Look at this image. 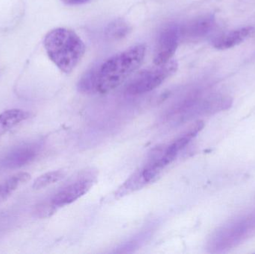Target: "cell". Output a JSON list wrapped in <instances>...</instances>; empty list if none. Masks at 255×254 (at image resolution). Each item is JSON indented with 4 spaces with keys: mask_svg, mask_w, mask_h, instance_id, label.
Returning a JSON list of instances; mask_svg holds the SVG:
<instances>
[{
    "mask_svg": "<svg viewBox=\"0 0 255 254\" xmlns=\"http://www.w3.org/2000/svg\"><path fill=\"white\" fill-rule=\"evenodd\" d=\"M64 176L65 173L62 170L49 171L37 177L33 183L32 188L34 190H40L62 180Z\"/></svg>",
    "mask_w": 255,
    "mask_h": 254,
    "instance_id": "cell-13",
    "label": "cell"
},
{
    "mask_svg": "<svg viewBox=\"0 0 255 254\" xmlns=\"http://www.w3.org/2000/svg\"><path fill=\"white\" fill-rule=\"evenodd\" d=\"M178 67L176 61L170 60L166 64L145 69L139 72L129 82L127 86V92L130 95H134L151 92L175 74Z\"/></svg>",
    "mask_w": 255,
    "mask_h": 254,
    "instance_id": "cell-4",
    "label": "cell"
},
{
    "mask_svg": "<svg viewBox=\"0 0 255 254\" xmlns=\"http://www.w3.org/2000/svg\"><path fill=\"white\" fill-rule=\"evenodd\" d=\"M181 38V27L178 24L169 23L162 28L154 49V65H161L172 60Z\"/></svg>",
    "mask_w": 255,
    "mask_h": 254,
    "instance_id": "cell-5",
    "label": "cell"
},
{
    "mask_svg": "<svg viewBox=\"0 0 255 254\" xmlns=\"http://www.w3.org/2000/svg\"><path fill=\"white\" fill-rule=\"evenodd\" d=\"M43 45L51 61L64 73L73 71L85 55V43L76 32L67 28L49 31Z\"/></svg>",
    "mask_w": 255,
    "mask_h": 254,
    "instance_id": "cell-2",
    "label": "cell"
},
{
    "mask_svg": "<svg viewBox=\"0 0 255 254\" xmlns=\"http://www.w3.org/2000/svg\"><path fill=\"white\" fill-rule=\"evenodd\" d=\"M93 183L94 180L88 177L84 176L77 179L55 194L51 200V203L55 208L72 204L85 195L92 187Z\"/></svg>",
    "mask_w": 255,
    "mask_h": 254,
    "instance_id": "cell-6",
    "label": "cell"
},
{
    "mask_svg": "<svg viewBox=\"0 0 255 254\" xmlns=\"http://www.w3.org/2000/svg\"><path fill=\"white\" fill-rule=\"evenodd\" d=\"M214 18L211 16H202L189 22L184 28H181V37L189 40L201 38L208 34L214 26Z\"/></svg>",
    "mask_w": 255,
    "mask_h": 254,
    "instance_id": "cell-9",
    "label": "cell"
},
{
    "mask_svg": "<svg viewBox=\"0 0 255 254\" xmlns=\"http://www.w3.org/2000/svg\"><path fill=\"white\" fill-rule=\"evenodd\" d=\"M40 150V145L38 143H29L18 146L1 160V166L10 169L20 168L34 161Z\"/></svg>",
    "mask_w": 255,
    "mask_h": 254,
    "instance_id": "cell-7",
    "label": "cell"
},
{
    "mask_svg": "<svg viewBox=\"0 0 255 254\" xmlns=\"http://www.w3.org/2000/svg\"><path fill=\"white\" fill-rule=\"evenodd\" d=\"M255 231V214L234 221L219 228L211 237V252H221L238 246Z\"/></svg>",
    "mask_w": 255,
    "mask_h": 254,
    "instance_id": "cell-3",
    "label": "cell"
},
{
    "mask_svg": "<svg viewBox=\"0 0 255 254\" xmlns=\"http://www.w3.org/2000/svg\"><path fill=\"white\" fill-rule=\"evenodd\" d=\"M255 31L253 27L247 26L230 31L224 35L217 37L213 41V46L217 49H228L235 47L251 37Z\"/></svg>",
    "mask_w": 255,
    "mask_h": 254,
    "instance_id": "cell-8",
    "label": "cell"
},
{
    "mask_svg": "<svg viewBox=\"0 0 255 254\" xmlns=\"http://www.w3.org/2000/svg\"><path fill=\"white\" fill-rule=\"evenodd\" d=\"M31 175L27 172H19L0 183V204L4 203L12 194L24 183L28 182Z\"/></svg>",
    "mask_w": 255,
    "mask_h": 254,
    "instance_id": "cell-11",
    "label": "cell"
},
{
    "mask_svg": "<svg viewBox=\"0 0 255 254\" xmlns=\"http://www.w3.org/2000/svg\"><path fill=\"white\" fill-rule=\"evenodd\" d=\"M97 70L98 68L91 69L79 80L78 88L81 92L85 93L97 92Z\"/></svg>",
    "mask_w": 255,
    "mask_h": 254,
    "instance_id": "cell-14",
    "label": "cell"
},
{
    "mask_svg": "<svg viewBox=\"0 0 255 254\" xmlns=\"http://www.w3.org/2000/svg\"><path fill=\"white\" fill-rule=\"evenodd\" d=\"M30 113L20 109H10L0 114V140L12 128L29 118Z\"/></svg>",
    "mask_w": 255,
    "mask_h": 254,
    "instance_id": "cell-10",
    "label": "cell"
},
{
    "mask_svg": "<svg viewBox=\"0 0 255 254\" xmlns=\"http://www.w3.org/2000/svg\"><path fill=\"white\" fill-rule=\"evenodd\" d=\"M130 31V25L124 19H118L108 25L106 34L111 40H118L127 37Z\"/></svg>",
    "mask_w": 255,
    "mask_h": 254,
    "instance_id": "cell-12",
    "label": "cell"
},
{
    "mask_svg": "<svg viewBox=\"0 0 255 254\" xmlns=\"http://www.w3.org/2000/svg\"><path fill=\"white\" fill-rule=\"evenodd\" d=\"M145 46L138 44L114 55L97 70V92L105 94L121 86L143 62Z\"/></svg>",
    "mask_w": 255,
    "mask_h": 254,
    "instance_id": "cell-1",
    "label": "cell"
},
{
    "mask_svg": "<svg viewBox=\"0 0 255 254\" xmlns=\"http://www.w3.org/2000/svg\"><path fill=\"white\" fill-rule=\"evenodd\" d=\"M63 2L69 5H79V4H85L90 0H61Z\"/></svg>",
    "mask_w": 255,
    "mask_h": 254,
    "instance_id": "cell-15",
    "label": "cell"
}]
</instances>
